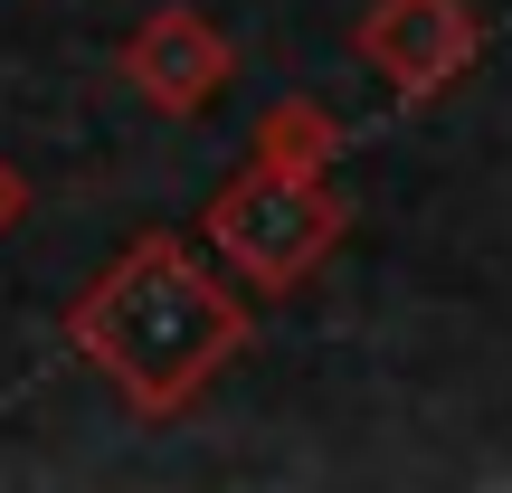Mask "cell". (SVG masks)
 I'll list each match as a JSON object with an SVG mask.
<instances>
[{
  "label": "cell",
  "mask_w": 512,
  "mask_h": 493,
  "mask_svg": "<svg viewBox=\"0 0 512 493\" xmlns=\"http://www.w3.org/2000/svg\"><path fill=\"white\" fill-rule=\"evenodd\" d=\"M133 86H152L162 95V105H209V95H219V76H228V57H219V29H209V19H190V10H162L152 19L143 38H133Z\"/></svg>",
  "instance_id": "cell-3"
},
{
  "label": "cell",
  "mask_w": 512,
  "mask_h": 493,
  "mask_svg": "<svg viewBox=\"0 0 512 493\" xmlns=\"http://www.w3.org/2000/svg\"><path fill=\"white\" fill-rule=\"evenodd\" d=\"M323 200H313L304 181H285V162L247 171L238 190L219 200V219H209V238H219V256L238 275H256V285H294L304 275V256L323 247Z\"/></svg>",
  "instance_id": "cell-2"
},
{
  "label": "cell",
  "mask_w": 512,
  "mask_h": 493,
  "mask_svg": "<svg viewBox=\"0 0 512 493\" xmlns=\"http://www.w3.org/2000/svg\"><path fill=\"white\" fill-rule=\"evenodd\" d=\"M76 342H86V361L105 370L124 399L181 408L190 389L238 351V304H228L171 238H152V247H133L124 266L86 294Z\"/></svg>",
  "instance_id": "cell-1"
},
{
  "label": "cell",
  "mask_w": 512,
  "mask_h": 493,
  "mask_svg": "<svg viewBox=\"0 0 512 493\" xmlns=\"http://www.w3.org/2000/svg\"><path fill=\"white\" fill-rule=\"evenodd\" d=\"M19 219V181H10V162H0V228Z\"/></svg>",
  "instance_id": "cell-4"
}]
</instances>
